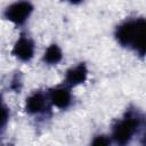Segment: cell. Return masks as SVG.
I'll return each mask as SVG.
<instances>
[{
    "label": "cell",
    "mask_w": 146,
    "mask_h": 146,
    "mask_svg": "<svg viewBox=\"0 0 146 146\" xmlns=\"http://www.w3.org/2000/svg\"><path fill=\"white\" fill-rule=\"evenodd\" d=\"M145 30L146 22L144 18L129 21L120 25L116 30L117 41L124 46L135 49L141 56L145 54Z\"/></svg>",
    "instance_id": "cell-1"
},
{
    "label": "cell",
    "mask_w": 146,
    "mask_h": 146,
    "mask_svg": "<svg viewBox=\"0 0 146 146\" xmlns=\"http://www.w3.org/2000/svg\"><path fill=\"white\" fill-rule=\"evenodd\" d=\"M140 119L133 113H129L124 119L119 121L113 129V139L117 144H127L136 133Z\"/></svg>",
    "instance_id": "cell-2"
},
{
    "label": "cell",
    "mask_w": 146,
    "mask_h": 146,
    "mask_svg": "<svg viewBox=\"0 0 146 146\" xmlns=\"http://www.w3.org/2000/svg\"><path fill=\"white\" fill-rule=\"evenodd\" d=\"M32 9L33 7L29 1H18L6 9L5 16L7 19L15 24H22L27 19L32 13Z\"/></svg>",
    "instance_id": "cell-3"
},
{
    "label": "cell",
    "mask_w": 146,
    "mask_h": 146,
    "mask_svg": "<svg viewBox=\"0 0 146 146\" xmlns=\"http://www.w3.org/2000/svg\"><path fill=\"white\" fill-rule=\"evenodd\" d=\"M34 54V44L33 42L25 36H22L14 46L13 55L16 56L21 60H30Z\"/></svg>",
    "instance_id": "cell-4"
},
{
    "label": "cell",
    "mask_w": 146,
    "mask_h": 146,
    "mask_svg": "<svg viewBox=\"0 0 146 146\" xmlns=\"http://www.w3.org/2000/svg\"><path fill=\"white\" fill-rule=\"evenodd\" d=\"M87 74H88V71H87L86 65L84 64H80V65L71 68L70 71H67L65 81L70 86H76V84L82 83V82L86 81Z\"/></svg>",
    "instance_id": "cell-5"
},
{
    "label": "cell",
    "mask_w": 146,
    "mask_h": 146,
    "mask_svg": "<svg viewBox=\"0 0 146 146\" xmlns=\"http://www.w3.org/2000/svg\"><path fill=\"white\" fill-rule=\"evenodd\" d=\"M49 97L51 103L59 108H65L71 103V94L66 88H56L51 90Z\"/></svg>",
    "instance_id": "cell-6"
},
{
    "label": "cell",
    "mask_w": 146,
    "mask_h": 146,
    "mask_svg": "<svg viewBox=\"0 0 146 146\" xmlns=\"http://www.w3.org/2000/svg\"><path fill=\"white\" fill-rule=\"evenodd\" d=\"M46 106V98L41 92H35L26 100V111L32 114H36L43 111Z\"/></svg>",
    "instance_id": "cell-7"
},
{
    "label": "cell",
    "mask_w": 146,
    "mask_h": 146,
    "mask_svg": "<svg viewBox=\"0 0 146 146\" xmlns=\"http://www.w3.org/2000/svg\"><path fill=\"white\" fill-rule=\"evenodd\" d=\"M62 59V51L56 44H51L44 52L43 60L48 64H57Z\"/></svg>",
    "instance_id": "cell-8"
},
{
    "label": "cell",
    "mask_w": 146,
    "mask_h": 146,
    "mask_svg": "<svg viewBox=\"0 0 146 146\" xmlns=\"http://www.w3.org/2000/svg\"><path fill=\"white\" fill-rule=\"evenodd\" d=\"M92 144H94V145H107V144H110V140L106 139V137L100 136V137H97V138L92 141Z\"/></svg>",
    "instance_id": "cell-9"
},
{
    "label": "cell",
    "mask_w": 146,
    "mask_h": 146,
    "mask_svg": "<svg viewBox=\"0 0 146 146\" xmlns=\"http://www.w3.org/2000/svg\"><path fill=\"white\" fill-rule=\"evenodd\" d=\"M70 2H72V3H79V2H81L82 0H68Z\"/></svg>",
    "instance_id": "cell-10"
},
{
    "label": "cell",
    "mask_w": 146,
    "mask_h": 146,
    "mask_svg": "<svg viewBox=\"0 0 146 146\" xmlns=\"http://www.w3.org/2000/svg\"><path fill=\"white\" fill-rule=\"evenodd\" d=\"M2 107V104H1V96H0V108Z\"/></svg>",
    "instance_id": "cell-11"
},
{
    "label": "cell",
    "mask_w": 146,
    "mask_h": 146,
    "mask_svg": "<svg viewBox=\"0 0 146 146\" xmlns=\"http://www.w3.org/2000/svg\"><path fill=\"white\" fill-rule=\"evenodd\" d=\"M0 127H2V125H1V123H0Z\"/></svg>",
    "instance_id": "cell-12"
}]
</instances>
